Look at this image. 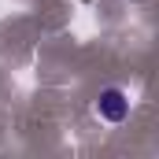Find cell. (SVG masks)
Instances as JSON below:
<instances>
[{"instance_id": "1", "label": "cell", "mask_w": 159, "mask_h": 159, "mask_svg": "<svg viewBox=\"0 0 159 159\" xmlns=\"http://www.w3.org/2000/svg\"><path fill=\"white\" fill-rule=\"evenodd\" d=\"M93 111H96V119L107 122V126H122L133 115V100H129V93L122 85H104L96 93V100H93Z\"/></svg>"}]
</instances>
